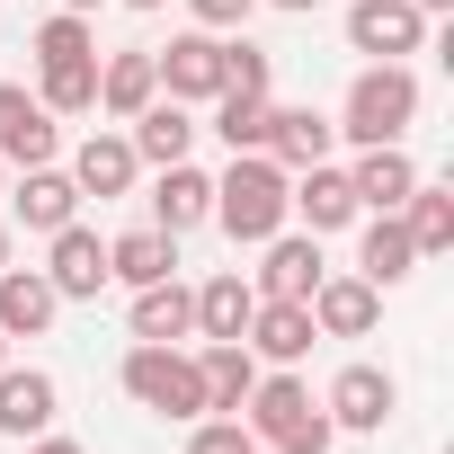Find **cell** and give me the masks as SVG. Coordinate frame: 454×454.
Instances as JSON below:
<instances>
[{
  "label": "cell",
  "instance_id": "41",
  "mask_svg": "<svg viewBox=\"0 0 454 454\" xmlns=\"http://www.w3.org/2000/svg\"><path fill=\"white\" fill-rule=\"evenodd\" d=\"M0 196H10V187H0Z\"/></svg>",
  "mask_w": 454,
  "mask_h": 454
},
{
  "label": "cell",
  "instance_id": "10",
  "mask_svg": "<svg viewBox=\"0 0 454 454\" xmlns=\"http://www.w3.org/2000/svg\"><path fill=\"white\" fill-rule=\"evenodd\" d=\"M54 107L36 98V90H19V81H0V160H19V169H36V160H54Z\"/></svg>",
  "mask_w": 454,
  "mask_h": 454
},
{
  "label": "cell",
  "instance_id": "14",
  "mask_svg": "<svg viewBox=\"0 0 454 454\" xmlns=\"http://www.w3.org/2000/svg\"><path fill=\"white\" fill-rule=\"evenodd\" d=\"M196 223H214V178H205V169H187V160H169V169H160V187H152V232L187 241Z\"/></svg>",
  "mask_w": 454,
  "mask_h": 454
},
{
  "label": "cell",
  "instance_id": "18",
  "mask_svg": "<svg viewBox=\"0 0 454 454\" xmlns=\"http://www.w3.org/2000/svg\"><path fill=\"white\" fill-rule=\"evenodd\" d=\"M10 214L27 223V232H63V223L81 214V187H72V169H54V160H36L19 187H10Z\"/></svg>",
  "mask_w": 454,
  "mask_h": 454
},
{
  "label": "cell",
  "instance_id": "7",
  "mask_svg": "<svg viewBox=\"0 0 454 454\" xmlns=\"http://www.w3.org/2000/svg\"><path fill=\"white\" fill-rule=\"evenodd\" d=\"M268 259H259V303H312V286H321V232H268L259 241Z\"/></svg>",
  "mask_w": 454,
  "mask_h": 454
},
{
  "label": "cell",
  "instance_id": "8",
  "mask_svg": "<svg viewBox=\"0 0 454 454\" xmlns=\"http://www.w3.org/2000/svg\"><path fill=\"white\" fill-rule=\"evenodd\" d=\"M45 241H54V250H45V286H54L63 303H90V294L107 286V241L90 232L81 214L63 223V232H45Z\"/></svg>",
  "mask_w": 454,
  "mask_h": 454
},
{
  "label": "cell",
  "instance_id": "39",
  "mask_svg": "<svg viewBox=\"0 0 454 454\" xmlns=\"http://www.w3.org/2000/svg\"><path fill=\"white\" fill-rule=\"evenodd\" d=\"M125 10H169V0H125Z\"/></svg>",
  "mask_w": 454,
  "mask_h": 454
},
{
  "label": "cell",
  "instance_id": "15",
  "mask_svg": "<svg viewBox=\"0 0 454 454\" xmlns=\"http://www.w3.org/2000/svg\"><path fill=\"white\" fill-rule=\"evenodd\" d=\"M348 187H356V214H401V196L419 187V160L401 143H365V160L348 169Z\"/></svg>",
  "mask_w": 454,
  "mask_h": 454
},
{
  "label": "cell",
  "instance_id": "32",
  "mask_svg": "<svg viewBox=\"0 0 454 454\" xmlns=\"http://www.w3.org/2000/svg\"><path fill=\"white\" fill-rule=\"evenodd\" d=\"M187 454H268V445H259L241 419H214V410H205V419H187Z\"/></svg>",
  "mask_w": 454,
  "mask_h": 454
},
{
  "label": "cell",
  "instance_id": "12",
  "mask_svg": "<svg viewBox=\"0 0 454 454\" xmlns=\"http://www.w3.org/2000/svg\"><path fill=\"white\" fill-rule=\"evenodd\" d=\"M330 143H339V125H330L321 107H277V98H268V143H259V152H268L277 169H312V160H330Z\"/></svg>",
  "mask_w": 454,
  "mask_h": 454
},
{
  "label": "cell",
  "instance_id": "1",
  "mask_svg": "<svg viewBox=\"0 0 454 454\" xmlns=\"http://www.w3.org/2000/svg\"><path fill=\"white\" fill-rule=\"evenodd\" d=\"M241 410H250L241 427H250V436H259L268 454H330V436H339V427H330V410L312 401V383H303L294 365H277V374H259Z\"/></svg>",
  "mask_w": 454,
  "mask_h": 454
},
{
  "label": "cell",
  "instance_id": "11",
  "mask_svg": "<svg viewBox=\"0 0 454 454\" xmlns=\"http://www.w3.org/2000/svg\"><path fill=\"white\" fill-rule=\"evenodd\" d=\"M286 214H303V232H348V223H356V187H348V169L312 160L303 178H286Z\"/></svg>",
  "mask_w": 454,
  "mask_h": 454
},
{
  "label": "cell",
  "instance_id": "24",
  "mask_svg": "<svg viewBox=\"0 0 454 454\" xmlns=\"http://www.w3.org/2000/svg\"><path fill=\"white\" fill-rule=\"evenodd\" d=\"M134 169H143V160H134L125 134H90V143L72 152V187H81V196H125Z\"/></svg>",
  "mask_w": 454,
  "mask_h": 454
},
{
  "label": "cell",
  "instance_id": "13",
  "mask_svg": "<svg viewBox=\"0 0 454 454\" xmlns=\"http://www.w3.org/2000/svg\"><path fill=\"white\" fill-rule=\"evenodd\" d=\"M303 312H312V330H321V339H365V330L383 321V294H374L365 277H321Z\"/></svg>",
  "mask_w": 454,
  "mask_h": 454
},
{
  "label": "cell",
  "instance_id": "29",
  "mask_svg": "<svg viewBox=\"0 0 454 454\" xmlns=\"http://www.w3.org/2000/svg\"><path fill=\"white\" fill-rule=\"evenodd\" d=\"M45 81H36V98L54 107V116H90L98 107V54H81V63H36Z\"/></svg>",
  "mask_w": 454,
  "mask_h": 454
},
{
  "label": "cell",
  "instance_id": "5",
  "mask_svg": "<svg viewBox=\"0 0 454 454\" xmlns=\"http://www.w3.org/2000/svg\"><path fill=\"white\" fill-rule=\"evenodd\" d=\"M152 72H160V98L205 107V98L223 90V36H214V27H187V36H169V45L152 54Z\"/></svg>",
  "mask_w": 454,
  "mask_h": 454
},
{
  "label": "cell",
  "instance_id": "33",
  "mask_svg": "<svg viewBox=\"0 0 454 454\" xmlns=\"http://www.w3.org/2000/svg\"><path fill=\"white\" fill-rule=\"evenodd\" d=\"M187 10H196V27H214V36H223V27H241L259 0H187Z\"/></svg>",
  "mask_w": 454,
  "mask_h": 454
},
{
  "label": "cell",
  "instance_id": "20",
  "mask_svg": "<svg viewBox=\"0 0 454 454\" xmlns=\"http://www.w3.org/2000/svg\"><path fill=\"white\" fill-rule=\"evenodd\" d=\"M250 312H259V286H250L241 268H223V277L196 286V339H241Z\"/></svg>",
  "mask_w": 454,
  "mask_h": 454
},
{
  "label": "cell",
  "instance_id": "19",
  "mask_svg": "<svg viewBox=\"0 0 454 454\" xmlns=\"http://www.w3.org/2000/svg\"><path fill=\"white\" fill-rule=\"evenodd\" d=\"M134 339H160V348L196 339V286H178V277L134 286Z\"/></svg>",
  "mask_w": 454,
  "mask_h": 454
},
{
  "label": "cell",
  "instance_id": "36",
  "mask_svg": "<svg viewBox=\"0 0 454 454\" xmlns=\"http://www.w3.org/2000/svg\"><path fill=\"white\" fill-rule=\"evenodd\" d=\"M277 10H294V19H312V10H321V0H277Z\"/></svg>",
  "mask_w": 454,
  "mask_h": 454
},
{
  "label": "cell",
  "instance_id": "9",
  "mask_svg": "<svg viewBox=\"0 0 454 454\" xmlns=\"http://www.w3.org/2000/svg\"><path fill=\"white\" fill-rule=\"evenodd\" d=\"M348 45L374 54V63H401V54L427 45V19L410 10V0H356V10H348Z\"/></svg>",
  "mask_w": 454,
  "mask_h": 454
},
{
  "label": "cell",
  "instance_id": "22",
  "mask_svg": "<svg viewBox=\"0 0 454 454\" xmlns=\"http://www.w3.org/2000/svg\"><path fill=\"white\" fill-rule=\"evenodd\" d=\"M63 312V294L45 286V268H0V339H36Z\"/></svg>",
  "mask_w": 454,
  "mask_h": 454
},
{
  "label": "cell",
  "instance_id": "26",
  "mask_svg": "<svg viewBox=\"0 0 454 454\" xmlns=\"http://www.w3.org/2000/svg\"><path fill=\"white\" fill-rule=\"evenodd\" d=\"M410 268H419V250H410V232H401V214H374L365 241H356V277L383 294V286H401Z\"/></svg>",
  "mask_w": 454,
  "mask_h": 454
},
{
  "label": "cell",
  "instance_id": "25",
  "mask_svg": "<svg viewBox=\"0 0 454 454\" xmlns=\"http://www.w3.org/2000/svg\"><path fill=\"white\" fill-rule=\"evenodd\" d=\"M401 232H410V250H419V259H436V250H454V187H436V178H419V187L401 196Z\"/></svg>",
  "mask_w": 454,
  "mask_h": 454
},
{
  "label": "cell",
  "instance_id": "27",
  "mask_svg": "<svg viewBox=\"0 0 454 454\" xmlns=\"http://www.w3.org/2000/svg\"><path fill=\"white\" fill-rule=\"evenodd\" d=\"M152 98H160L152 54H107V63H98V107H107V116H125V125H134Z\"/></svg>",
  "mask_w": 454,
  "mask_h": 454
},
{
  "label": "cell",
  "instance_id": "34",
  "mask_svg": "<svg viewBox=\"0 0 454 454\" xmlns=\"http://www.w3.org/2000/svg\"><path fill=\"white\" fill-rule=\"evenodd\" d=\"M27 454H81V445H72V436H54V427H45V436H27Z\"/></svg>",
  "mask_w": 454,
  "mask_h": 454
},
{
  "label": "cell",
  "instance_id": "23",
  "mask_svg": "<svg viewBox=\"0 0 454 454\" xmlns=\"http://www.w3.org/2000/svg\"><path fill=\"white\" fill-rule=\"evenodd\" d=\"M125 143H134V160L169 169V160H187V152H196V116H187L178 98H152V107L134 116V134H125Z\"/></svg>",
  "mask_w": 454,
  "mask_h": 454
},
{
  "label": "cell",
  "instance_id": "16",
  "mask_svg": "<svg viewBox=\"0 0 454 454\" xmlns=\"http://www.w3.org/2000/svg\"><path fill=\"white\" fill-rule=\"evenodd\" d=\"M312 339H321V330H312V312H303V303H259V312H250V330H241V348H250L259 365H303V356H312Z\"/></svg>",
  "mask_w": 454,
  "mask_h": 454
},
{
  "label": "cell",
  "instance_id": "21",
  "mask_svg": "<svg viewBox=\"0 0 454 454\" xmlns=\"http://www.w3.org/2000/svg\"><path fill=\"white\" fill-rule=\"evenodd\" d=\"M196 383H205V410H241L250 383H259V356L241 339H205L196 348Z\"/></svg>",
  "mask_w": 454,
  "mask_h": 454
},
{
  "label": "cell",
  "instance_id": "28",
  "mask_svg": "<svg viewBox=\"0 0 454 454\" xmlns=\"http://www.w3.org/2000/svg\"><path fill=\"white\" fill-rule=\"evenodd\" d=\"M169 268H178V241L152 232V223H143V232H125V241H107V277H116V286H160Z\"/></svg>",
  "mask_w": 454,
  "mask_h": 454
},
{
  "label": "cell",
  "instance_id": "6",
  "mask_svg": "<svg viewBox=\"0 0 454 454\" xmlns=\"http://www.w3.org/2000/svg\"><path fill=\"white\" fill-rule=\"evenodd\" d=\"M321 410H330V427L374 436V427L401 410V383H392L383 365H339V374H330V392H321Z\"/></svg>",
  "mask_w": 454,
  "mask_h": 454
},
{
  "label": "cell",
  "instance_id": "17",
  "mask_svg": "<svg viewBox=\"0 0 454 454\" xmlns=\"http://www.w3.org/2000/svg\"><path fill=\"white\" fill-rule=\"evenodd\" d=\"M54 401H63L54 374H36V365H0V436H19V445L45 436V427H54Z\"/></svg>",
  "mask_w": 454,
  "mask_h": 454
},
{
  "label": "cell",
  "instance_id": "37",
  "mask_svg": "<svg viewBox=\"0 0 454 454\" xmlns=\"http://www.w3.org/2000/svg\"><path fill=\"white\" fill-rule=\"evenodd\" d=\"M63 10H72V19H90V10H98V0H63Z\"/></svg>",
  "mask_w": 454,
  "mask_h": 454
},
{
  "label": "cell",
  "instance_id": "30",
  "mask_svg": "<svg viewBox=\"0 0 454 454\" xmlns=\"http://www.w3.org/2000/svg\"><path fill=\"white\" fill-rule=\"evenodd\" d=\"M205 107H214V134L232 143V152H259L268 143V98L259 90H214Z\"/></svg>",
  "mask_w": 454,
  "mask_h": 454
},
{
  "label": "cell",
  "instance_id": "38",
  "mask_svg": "<svg viewBox=\"0 0 454 454\" xmlns=\"http://www.w3.org/2000/svg\"><path fill=\"white\" fill-rule=\"evenodd\" d=\"M0 268H10V223H0Z\"/></svg>",
  "mask_w": 454,
  "mask_h": 454
},
{
  "label": "cell",
  "instance_id": "4",
  "mask_svg": "<svg viewBox=\"0 0 454 454\" xmlns=\"http://www.w3.org/2000/svg\"><path fill=\"white\" fill-rule=\"evenodd\" d=\"M125 392H134L152 419H205V383H196V356H187V348L134 339V348H125Z\"/></svg>",
  "mask_w": 454,
  "mask_h": 454
},
{
  "label": "cell",
  "instance_id": "40",
  "mask_svg": "<svg viewBox=\"0 0 454 454\" xmlns=\"http://www.w3.org/2000/svg\"><path fill=\"white\" fill-rule=\"evenodd\" d=\"M0 365H10V339H0Z\"/></svg>",
  "mask_w": 454,
  "mask_h": 454
},
{
  "label": "cell",
  "instance_id": "2",
  "mask_svg": "<svg viewBox=\"0 0 454 454\" xmlns=\"http://www.w3.org/2000/svg\"><path fill=\"white\" fill-rule=\"evenodd\" d=\"M286 178H294V169H277L268 152H232V169L214 178V223H223L232 241L259 250L268 232H286Z\"/></svg>",
  "mask_w": 454,
  "mask_h": 454
},
{
  "label": "cell",
  "instance_id": "31",
  "mask_svg": "<svg viewBox=\"0 0 454 454\" xmlns=\"http://www.w3.org/2000/svg\"><path fill=\"white\" fill-rule=\"evenodd\" d=\"M81 54H98V36H90V19H72V10H54V19L36 27V63H81Z\"/></svg>",
  "mask_w": 454,
  "mask_h": 454
},
{
  "label": "cell",
  "instance_id": "3",
  "mask_svg": "<svg viewBox=\"0 0 454 454\" xmlns=\"http://www.w3.org/2000/svg\"><path fill=\"white\" fill-rule=\"evenodd\" d=\"M410 116H419V81H410V63H365V72L348 81L339 134L365 152V143H401V134H410Z\"/></svg>",
  "mask_w": 454,
  "mask_h": 454
},
{
  "label": "cell",
  "instance_id": "35",
  "mask_svg": "<svg viewBox=\"0 0 454 454\" xmlns=\"http://www.w3.org/2000/svg\"><path fill=\"white\" fill-rule=\"evenodd\" d=\"M410 10H419V19H436V10H454V0H410Z\"/></svg>",
  "mask_w": 454,
  "mask_h": 454
}]
</instances>
